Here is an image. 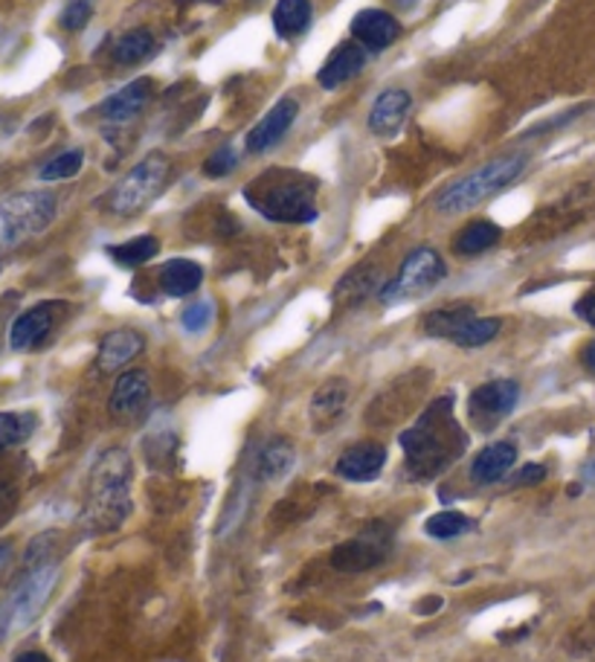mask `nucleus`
I'll return each mask as SVG.
<instances>
[{"instance_id":"obj_1","label":"nucleus","mask_w":595,"mask_h":662,"mask_svg":"<svg viewBox=\"0 0 595 662\" xmlns=\"http://www.w3.org/2000/svg\"><path fill=\"white\" fill-rule=\"evenodd\" d=\"M401 448L407 457L410 474H415L418 480H433L451 462L460 460L467 448V437L453 415L451 395L430 404L427 413L407 433H401Z\"/></svg>"},{"instance_id":"obj_2","label":"nucleus","mask_w":595,"mask_h":662,"mask_svg":"<svg viewBox=\"0 0 595 662\" xmlns=\"http://www.w3.org/2000/svg\"><path fill=\"white\" fill-rule=\"evenodd\" d=\"M131 514V457L111 448L97 460L88 485V520L97 532L122 526Z\"/></svg>"},{"instance_id":"obj_3","label":"nucleus","mask_w":595,"mask_h":662,"mask_svg":"<svg viewBox=\"0 0 595 662\" xmlns=\"http://www.w3.org/2000/svg\"><path fill=\"white\" fill-rule=\"evenodd\" d=\"M316 187L314 181H305L300 174H264L259 178L256 187L244 192L253 207L262 212L264 219L282 221V224H305L316 219Z\"/></svg>"},{"instance_id":"obj_4","label":"nucleus","mask_w":595,"mask_h":662,"mask_svg":"<svg viewBox=\"0 0 595 662\" xmlns=\"http://www.w3.org/2000/svg\"><path fill=\"white\" fill-rule=\"evenodd\" d=\"M526 169V158L521 154H508V158H497L485 163L483 169L465 174L462 181L451 183V187L436 198V210L445 215H456V212L474 210L483 201L503 192L505 187H512Z\"/></svg>"},{"instance_id":"obj_5","label":"nucleus","mask_w":595,"mask_h":662,"mask_svg":"<svg viewBox=\"0 0 595 662\" xmlns=\"http://www.w3.org/2000/svg\"><path fill=\"white\" fill-rule=\"evenodd\" d=\"M59 201L47 189H30L0 201V250L18 248L30 235L44 233L53 224Z\"/></svg>"},{"instance_id":"obj_6","label":"nucleus","mask_w":595,"mask_h":662,"mask_svg":"<svg viewBox=\"0 0 595 662\" xmlns=\"http://www.w3.org/2000/svg\"><path fill=\"white\" fill-rule=\"evenodd\" d=\"M56 581H59L56 561L30 564V572L23 575L21 584L12 590V595L0 608V640H7V636L18 631H27L36 622L38 613L50 602Z\"/></svg>"},{"instance_id":"obj_7","label":"nucleus","mask_w":595,"mask_h":662,"mask_svg":"<svg viewBox=\"0 0 595 662\" xmlns=\"http://www.w3.org/2000/svg\"><path fill=\"white\" fill-rule=\"evenodd\" d=\"M169 181V160L163 154H149L145 160L131 169L108 195V207L117 215H137L140 210H145V203H151L154 198L163 192Z\"/></svg>"},{"instance_id":"obj_8","label":"nucleus","mask_w":595,"mask_h":662,"mask_svg":"<svg viewBox=\"0 0 595 662\" xmlns=\"http://www.w3.org/2000/svg\"><path fill=\"white\" fill-rule=\"evenodd\" d=\"M447 268L433 248H415L404 264L399 268V277L381 291L384 305H399V302L415 300L427 294L430 288H436L445 279Z\"/></svg>"},{"instance_id":"obj_9","label":"nucleus","mask_w":595,"mask_h":662,"mask_svg":"<svg viewBox=\"0 0 595 662\" xmlns=\"http://www.w3.org/2000/svg\"><path fill=\"white\" fill-rule=\"evenodd\" d=\"M521 401V387L517 381L500 378V381H488V384L476 387L467 399V415L476 428L491 430L503 422L505 415L512 413L514 407Z\"/></svg>"},{"instance_id":"obj_10","label":"nucleus","mask_w":595,"mask_h":662,"mask_svg":"<svg viewBox=\"0 0 595 662\" xmlns=\"http://www.w3.org/2000/svg\"><path fill=\"white\" fill-rule=\"evenodd\" d=\"M149 399V375H145L143 369H129V372H122V375L117 378L111 401H108V410H111L113 419H120V422H134L137 415L145 413Z\"/></svg>"},{"instance_id":"obj_11","label":"nucleus","mask_w":595,"mask_h":662,"mask_svg":"<svg viewBox=\"0 0 595 662\" xmlns=\"http://www.w3.org/2000/svg\"><path fill=\"white\" fill-rule=\"evenodd\" d=\"M59 309L61 302H41L36 309L23 311L12 323V329H9V347L16 352H27V349H36L38 343H44L50 338V331L56 329Z\"/></svg>"},{"instance_id":"obj_12","label":"nucleus","mask_w":595,"mask_h":662,"mask_svg":"<svg viewBox=\"0 0 595 662\" xmlns=\"http://www.w3.org/2000/svg\"><path fill=\"white\" fill-rule=\"evenodd\" d=\"M386 552H390V546H386L384 538L363 534V538H354V541L334 546L332 566L340 572H370L384 564Z\"/></svg>"},{"instance_id":"obj_13","label":"nucleus","mask_w":595,"mask_h":662,"mask_svg":"<svg viewBox=\"0 0 595 662\" xmlns=\"http://www.w3.org/2000/svg\"><path fill=\"white\" fill-rule=\"evenodd\" d=\"M296 113H300V106H296V99L285 97L280 99L271 111L264 113L262 122H259L256 129L248 134V149L253 154H262V151L271 149L273 143H280L282 137L288 134V129L294 126Z\"/></svg>"},{"instance_id":"obj_14","label":"nucleus","mask_w":595,"mask_h":662,"mask_svg":"<svg viewBox=\"0 0 595 662\" xmlns=\"http://www.w3.org/2000/svg\"><path fill=\"white\" fill-rule=\"evenodd\" d=\"M352 36L363 44V50L381 53L401 36V23L384 9H363L352 21Z\"/></svg>"},{"instance_id":"obj_15","label":"nucleus","mask_w":595,"mask_h":662,"mask_svg":"<svg viewBox=\"0 0 595 662\" xmlns=\"http://www.w3.org/2000/svg\"><path fill=\"white\" fill-rule=\"evenodd\" d=\"M413 108V97L404 88H390L375 99L370 111V131L377 137L399 134L401 126L407 122V113Z\"/></svg>"},{"instance_id":"obj_16","label":"nucleus","mask_w":595,"mask_h":662,"mask_svg":"<svg viewBox=\"0 0 595 662\" xmlns=\"http://www.w3.org/2000/svg\"><path fill=\"white\" fill-rule=\"evenodd\" d=\"M384 462H386V451L381 448V444L363 442L349 448V451L337 460L334 471H337V477H343V480L366 482V480H375V477L381 474Z\"/></svg>"},{"instance_id":"obj_17","label":"nucleus","mask_w":595,"mask_h":662,"mask_svg":"<svg viewBox=\"0 0 595 662\" xmlns=\"http://www.w3.org/2000/svg\"><path fill=\"white\" fill-rule=\"evenodd\" d=\"M151 88L154 82L151 79H137V82H129L122 91H117L113 97H108L102 106H99V117L108 122H129L134 120L137 113L143 111L145 102L151 99Z\"/></svg>"},{"instance_id":"obj_18","label":"nucleus","mask_w":595,"mask_h":662,"mask_svg":"<svg viewBox=\"0 0 595 662\" xmlns=\"http://www.w3.org/2000/svg\"><path fill=\"white\" fill-rule=\"evenodd\" d=\"M363 64H366V50L357 44H340L325 64L316 73V82L323 84L325 91H334L340 84L352 82L354 76L361 73Z\"/></svg>"},{"instance_id":"obj_19","label":"nucleus","mask_w":595,"mask_h":662,"mask_svg":"<svg viewBox=\"0 0 595 662\" xmlns=\"http://www.w3.org/2000/svg\"><path fill=\"white\" fill-rule=\"evenodd\" d=\"M143 347H145V340L140 331H131V329L111 331V334H105V340H102V347H99L97 367L102 369V372H113V369H120L129 361H134L137 354L143 352Z\"/></svg>"},{"instance_id":"obj_20","label":"nucleus","mask_w":595,"mask_h":662,"mask_svg":"<svg viewBox=\"0 0 595 662\" xmlns=\"http://www.w3.org/2000/svg\"><path fill=\"white\" fill-rule=\"evenodd\" d=\"M514 462H517V448L512 442H494L485 451L476 453L474 465H471V477L480 485H491V482L503 480L512 471Z\"/></svg>"},{"instance_id":"obj_21","label":"nucleus","mask_w":595,"mask_h":662,"mask_svg":"<svg viewBox=\"0 0 595 662\" xmlns=\"http://www.w3.org/2000/svg\"><path fill=\"white\" fill-rule=\"evenodd\" d=\"M349 387L346 381H325L311 399V422L316 430H329L340 422V415L346 410Z\"/></svg>"},{"instance_id":"obj_22","label":"nucleus","mask_w":595,"mask_h":662,"mask_svg":"<svg viewBox=\"0 0 595 662\" xmlns=\"http://www.w3.org/2000/svg\"><path fill=\"white\" fill-rule=\"evenodd\" d=\"M204 282V268L192 259H172L160 268V288L169 297H189Z\"/></svg>"},{"instance_id":"obj_23","label":"nucleus","mask_w":595,"mask_h":662,"mask_svg":"<svg viewBox=\"0 0 595 662\" xmlns=\"http://www.w3.org/2000/svg\"><path fill=\"white\" fill-rule=\"evenodd\" d=\"M294 444L288 442V439H271V442L259 451V477H262V480H282V477L294 468Z\"/></svg>"},{"instance_id":"obj_24","label":"nucleus","mask_w":595,"mask_h":662,"mask_svg":"<svg viewBox=\"0 0 595 662\" xmlns=\"http://www.w3.org/2000/svg\"><path fill=\"white\" fill-rule=\"evenodd\" d=\"M311 3L309 0H280L273 9V30L280 38H296L309 30Z\"/></svg>"},{"instance_id":"obj_25","label":"nucleus","mask_w":595,"mask_h":662,"mask_svg":"<svg viewBox=\"0 0 595 662\" xmlns=\"http://www.w3.org/2000/svg\"><path fill=\"white\" fill-rule=\"evenodd\" d=\"M500 235H503V230L494 221H474L456 239V250H460L462 257H480V253H485V250L497 244Z\"/></svg>"},{"instance_id":"obj_26","label":"nucleus","mask_w":595,"mask_h":662,"mask_svg":"<svg viewBox=\"0 0 595 662\" xmlns=\"http://www.w3.org/2000/svg\"><path fill=\"white\" fill-rule=\"evenodd\" d=\"M154 36L149 30H131L113 44V61L117 64H140L154 53Z\"/></svg>"},{"instance_id":"obj_27","label":"nucleus","mask_w":595,"mask_h":662,"mask_svg":"<svg viewBox=\"0 0 595 662\" xmlns=\"http://www.w3.org/2000/svg\"><path fill=\"white\" fill-rule=\"evenodd\" d=\"M160 241L154 235H137V239L125 241V244H117V248H108L113 262H120L122 268H140L149 259L158 257Z\"/></svg>"},{"instance_id":"obj_28","label":"nucleus","mask_w":595,"mask_h":662,"mask_svg":"<svg viewBox=\"0 0 595 662\" xmlns=\"http://www.w3.org/2000/svg\"><path fill=\"white\" fill-rule=\"evenodd\" d=\"M500 329H503V323H500L497 317H471L465 325H462L460 331H456V338L451 340V343H456V347L462 349H476V347H485V343H491V340L497 338Z\"/></svg>"},{"instance_id":"obj_29","label":"nucleus","mask_w":595,"mask_h":662,"mask_svg":"<svg viewBox=\"0 0 595 662\" xmlns=\"http://www.w3.org/2000/svg\"><path fill=\"white\" fill-rule=\"evenodd\" d=\"M474 317V309H442L433 311V314L424 317V331H427L430 338H442V340H453L456 338V331L467 323Z\"/></svg>"},{"instance_id":"obj_30","label":"nucleus","mask_w":595,"mask_h":662,"mask_svg":"<svg viewBox=\"0 0 595 662\" xmlns=\"http://www.w3.org/2000/svg\"><path fill=\"white\" fill-rule=\"evenodd\" d=\"M38 419L32 413H0V451L23 444L36 433Z\"/></svg>"},{"instance_id":"obj_31","label":"nucleus","mask_w":595,"mask_h":662,"mask_svg":"<svg viewBox=\"0 0 595 662\" xmlns=\"http://www.w3.org/2000/svg\"><path fill=\"white\" fill-rule=\"evenodd\" d=\"M430 538H438V541H451V538H460V534L471 532L474 529V520L462 512H438L424 523Z\"/></svg>"},{"instance_id":"obj_32","label":"nucleus","mask_w":595,"mask_h":662,"mask_svg":"<svg viewBox=\"0 0 595 662\" xmlns=\"http://www.w3.org/2000/svg\"><path fill=\"white\" fill-rule=\"evenodd\" d=\"M84 163V151L82 149H70L56 154L53 160H47V165L38 172L41 181H68L73 174H79Z\"/></svg>"},{"instance_id":"obj_33","label":"nucleus","mask_w":595,"mask_h":662,"mask_svg":"<svg viewBox=\"0 0 595 662\" xmlns=\"http://www.w3.org/2000/svg\"><path fill=\"white\" fill-rule=\"evenodd\" d=\"M91 16H93V0H68V7H64V12H61L59 23L64 27V30L79 32L84 23L91 21Z\"/></svg>"},{"instance_id":"obj_34","label":"nucleus","mask_w":595,"mask_h":662,"mask_svg":"<svg viewBox=\"0 0 595 662\" xmlns=\"http://www.w3.org/2000/svg\"><path fill=\"white\" fill-rule=\"evenodd\" d=\"M212 302H206V300H201V302H192V305H189V309H183V314H181V323H183V329L186 331H192V334H195V331H204L206 325L212 323Z\"/></svg>"},{"instance_id":"obj_35","label":"nucleus","mask_w":595,"mask_h":662,"mask_svg":"<svg viewBox=\"0 0 595 662\" xmlns=\"http://www.w3.org/2000/svg\"><path fill=\"white\" fill-rule=\"evenodd\" d=\"M233 169H235V151L230 149V146H221V149L204 163V174H210V178H224V174H230Z\"/></svg>"},{"instance_id":"obj_36","label":"nucleus","mask_w":595,"mask_h":662,"mask_svg":"<svg viewBox=\"0 0 595 662\" xmlns=\"http://www.w3.org/2000/svg\"><path fill=\"white\" fill-rule=\"evenodd\" d=\"M543 477H546V468L526 465V468H521L517 474H514L512 485H537V482H543Z\"/></svg>"},{"instance_id":"obj_37","label":"nucleus","mask_w":595,"mask_h":662,"mask_svg":"<svg viewBox=\"0 0 595 662\" xmlns=\"http://www.w3.org/2000/svg\"><path fill=\"white\" fill-rule=\"evenodd\" d=\"M575 314H578L581 320H584V323L595 325V294L584 297V300H581L578 305H575Z\"/></svg>"},{"instance_id":"obj_38","label":"nucleus","mask_w":595,"mask_h":662,"mask_svg":"<svg viewBox=\"0 0 595 662\" xmlns=\"http://www.w3.org/2000/svg\"><path fill=\"white\" fill-rule=\"evenodd\" d=\"M16 662H50V656L41 654V651H27V654L18 656Z\"/></svg>"},{"instance_id":"obj_39","label":"nucleus","mask_w":595,"mask_h":662,"mask_svg":"<svg viewBox=\"0 0 595 662\" xmlns=\"http://www.w3.org/2000/svg\"><path fill=\"white\" fill-rule=\"evenodd\" d=\"M584 367H587L589 372H595V340L589 343L587 349H584Z\"/></svg>"},{"instance_id":"obj_40","label":"nucleus","mask_w":595,"mask_h":662,"mask_svg":"<svg viewBox=\"0 0 595 662\" xmlns=\"http://www.w3.org/2000/svg\"><path fill=\"white\" fill-rule=\"evenodd\" d=\"M12 129H16V122L9 120V117H0V140L7 134H12Z\"/></svg>"},{"instance_id":"obj_41","label":"nucleus","mask_w":595,"mask_h":662,"mask_svg":"<svg viewBox=\"0 0 595 662\" xmlns=\"http://www.w3.org/2000/svg\"><path fill=\"white\" fill-rule=\"evenodd\" d=\"M436 608H442V599H438V595H433V599H427V602L422 604V613H430V610H436Z\"/></svg>"},{"instance_id":"obj_42","label":"nucleus","mask_w":595,"mask_h":662,"mask_svg":"<svg viewBox=\"0 0 595 662\" xmlns=\"http://www.w3.org/2000/svg\"><path fill=\"white\" fill-rule=\"evenodd\" d=\"M584 482H589V485H595V460L587 462L584 465Z\"/></svg>"},{"instance_id":"obj_43","label":"nucleus","mask_w":595,"mask_h":662,"mask_svg":"<svg viewBox=\"0 0 595 662\" xmlns=\"http://www.w3.org/2000/svg\"><path fill=\"white\" fill-rule=\"evenodd\" d=\"M0 273H3V259H0Z\"/></svg>"},{"instance_id":"obj_44","label":"nucleus","mask_w":595,"mask_h":662,"mask_svg":"<svg viewBox=\"0 0 595 662\" xmlns=\"http://www.w3.org/2000/svg\"><path fill=\"white\" fill-rule=\"evenodd\" d=\"M210 3H221V0H210Z\"/></svg>"}]
</instances>
